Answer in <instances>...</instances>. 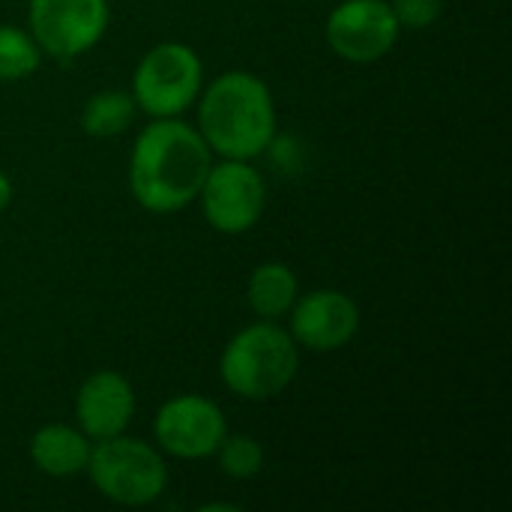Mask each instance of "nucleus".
Returning <instances> with one entry per match:
<instances>
[{
	"mask_svg": "<svg viewBox=\"0 0 512 512\" xmlns=\"http://www.w3.org/2000/svg\"><path fill=\"white\" fill-rule=\"evenodd\" d=\"M213 150L180 117H159L132 144L129 192L147 213H177L198 201Z\"/></svg>",
	"mask_w": 512,
	"mask_h": 512,
	"instance_id": "nucleus-1",
	"label": "nucleus"
},
{
	"mask_svg": "<svg viewBox=\"0 0 512 512\" xmlns=\"http://www.w3.org/2000/svg\"><path fill=\"white\" fill-rule=\"evenodd\" d=\"M198 132L222 159H255L276 138L270 87L243 69L216 75L198 96Z\"/></svg>",
	"mask_w": 512,
	"mask_h": 512,
	"instance_id": "nucleus-2",
	"label": "nucleus"
},
{
	"mask_svg": "<svg viewBox=\"0 0 512 512\" xmlns=\"http://www.w3.org/2000/svg\"><path fill=\"white\" fill-rule=\"evenodd\" d=\"M300 372V345L273 321L243 327L219 357V378L249 402H267L291 387Z\"/></svg>",
	"mask_w": 512,
	"mask_h": 512,
	"instance_id": "nucleus-3",
	"label": "nucleus"
},
{
	"mask_svg": "<svg viewBox=\"0 0 512 512\" xmlns=\"http://www.w3.org/2000/svg\"><path fill=\"white\" fill-rule=\"evenodd\" d=\"M84 471L93 489L120 507H147L159 501L168 486V465L159 450L126 432L93 441Z\"/></svg>",
	"mask_w": 512,
	"mask_h": 512,
	"instance_id": "nucleus-4",
	"label": "nucleus"
},
{
	"mask_svg": "<svg viewBox=\"0 0 512 512\" xmlns=\"http://www.w3.org/2000/svg\"><path fill=\"white\" fill-rule=\"evenodd\" d=\"M204 87V63L186 42H159L135 66L132 99L135 108L159 117H180L189 111Z\"/></svg>",
	"mask_w": 512,
	"mask_h": 512,
	"instance_id": "nucleus-5",
	"label": "nucleus"
},
{
	"mask_svg": "<svg viewBox=\"0 0 512 512\" xmlns=\"http://www.w3.org/2000/svg\"><path fill=\"white\" fill-rule=\"evenodd\" d=\"M198 198L210 228L237 237L261 222L267 207V183L252 159H222L219 165H210Z\"/></svg>",
	"mask_w": 512,
	"mask_h": 512,
	"instance_id": "nucleus-6",
	"label": "nucleus"
},
{
	"mask_svg": "<svg viewBox=\"0 0 512 512\" xmlns=\"http://www.w3.org/2000/svg\"><path fill=\"white\" fill-rule=\"evenodd\" d=\"M30 36L39 51L57 60H75L96 48L108 30V0H30Z\"/></svg>",
	"mask_w": 512,
	"mask_h": 512,
	"instance_id": "nucleus-7",
	"label": "nucleus"
},
{
	"mask_svg": "<svg viewBox=\"0 0 512 512\" xmlns=\"http://www.w3.org/2000/svg\"><path fill=\"white\" fill-rule=\"evenodd\" d=\"M327 45L348 63H378L399 42L390 0H342L327 15Z\"/></svg>",
	"mask_w": 512,
	"mask_h": 512,
	"instance_id": "nucleus-8",
	"label": "nucleus"
},
{
	"mask_svg": "<svg viewBox=\"0 0 512 512\" xmlns=\"http://www.w3.org/2000/svg\"><path fill=\"white\" fill-rule=\"evenodd\" d=\"M153 435L168 456L198 462L210 459L219 450V444L228 435V423L216 402L195 393H183L168 399L156 411Z\"/></svg>",
	"mask_w": 512,
	"mask_h": 512,
	"instance_id": "nucleus-9",
	"label": "nucleus"
},
{
	"mask_svg": "<svg viewBox=\"0 0 512 512\" xmlns=\"http://www.w3.org/2000/svg\"><path fill=\"white\" fill-rule=\"evenodd\" d=\"M288 315H291L288 324L291 339L300 348L318 354L345 348L360 330V309L354 297L336 288H321L297 297Z\"/></svg>",
	"mask_w": 512,
	"mask_h": 512,
	"instance_id": "nucleus-10",
	"label": "nucleus"
},
{
	"mask_svg": "<svg viewBox=\"0 0 512 512\" xmlns=\"http://www.w3.org/2000/svg\"><path fill=\"white\" fill-rule=\"evenodd\" d=\"M135 417V390L126 375L99 369L75 393V423L90 441L123 435Z\"/></svg>",
	"mask_w": 512,
	"mask_h": 512,
	"instance_id": "nucleus-11",
	"label": "nucleus"
},
{
	"mask_svg": "<svg viewBox=\"0 0 512 512\" xmlns=\"http://www.w3.org/2000/svg\"><path fill=\"white\" fill-rule=\"evenodd\" d=\"M90 447H93V441L78 426L48 423L33 432L27 453H30V462L36 471H42L45 477L63 480V477H75L87 468Z\"/></svg>",
	"mask_w": 512,
	"mask_h": 512,
	"instance_id": "nucleus-12",
	"label": "nucleus"
},
{
	"mask_svg": "<svg viewBox=\"0 0 512 512\" xmlns=\"http://www.w3.org/2000/svg\"><path fill=\"white\" fill-rule=\"evenodd\" d=\"M297 297H300V282L288 264L264 261L252 270L246 285V300L261 321H276L288 315Z\"/></svg>",
	"mask_w": 512,
	"mask_h": 512,
	"instance_id": "nucleus-13",
	"label": "nucleus"
},
{
	"mask_svg": "<svg viewBox=\"0 0 512 512\" xmlns=\"http://www.w3.org/2000/svg\"><path fill=\"white\" fill-rule=\"evenodd\" d=\"M135 120V99L123 90H99L81 111V129L90 138H117Z\"/></svg>",
	"mask_w": 512,
	"mask_h": 512,
	"instance_id": "nucleus-14",
	"label": "nucleus"
},
{
	"mask_svg": "<svg viewBox=\"0 0 512 512\" xmlns=\"http://www.w3.org/2000/svg\"><path fill=\"white\" fill-rule=\"evenodd\" d=\"M42 63L36 39L12 24H0V81H21Z\"/></svg>",
	"mask_w": 512,
	"mask_h": 512,
	"instance_id": "nucleus-15",
	"label": "nucleus"
},
{
	"mask_svg": "<svg viewBox=\"0 0 512 512\" xmlns=\"http://www.w3.org/2000/svg\"><path fill=\"white\" fill-rule=\"evenodd\" d=\"M219 471L231 480H252L264 471V447L249 435H225L219 450Z\"/></svg>",
	"mask_w": 512,
	"mask_h": 512,
	"instance_id": "nucleus-16",
	"label": "nucleus"
},
{
	"mask_svg": "<svg viewBox=\"0 0 512 512\" xmlns=\"http://www.w3.org/2000/svg\"><path fill=\"white\" fill-rule=\"evenodd\" d=\"M390 6L399 27L408 30H426L444 15V0H393Z\"/></svg>",
	"mask_w": 512,
	"mask_h": 512,
	"instance_id": "nucleus-17",
	"label": "nucleus"
},
{
	"mask_svg": "<svg viewBox=\"0 0 512 512\" xmlns=\"http://www.w3.org/2000/svg\"><path fill=\"white\" fill-rule=\"evenodd\" d=\"M9 201H12V183H9V177L0 171V213L9 207Z\"/></svg>",
	"mask_w": 512,
	"mask_h": 512,
	"instance_id": "nucleus-18",
	"label": "nucleus"
}]
</instances>
